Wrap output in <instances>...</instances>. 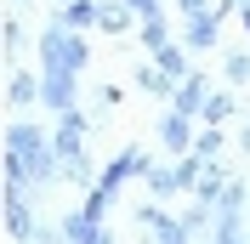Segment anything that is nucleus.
<instances>
[{
  "instance_id": "obj_2",
  "label": "nucleus",
  "mask_w": 250,
  "mask_h": 244,
  "mask_svg": "<svg viewBox=\"0 0 250 244\" xmlns=\"http://www.w3.org/2000/svg\"><path fill=\"white\" fill-rule=\"evenodd\" d=\"M29 97H34V80L17 74V80H12V102H29Z\"/></svg>"
},
{
  "instance_id": "obj_1",
  "label": "nucleus",
  "mask_w": 250,
  "mask_h": 244,
  "mask_svg": "<svg viewBox=\"0 0 250 244\" xmlns=\"http://www.w3.org/2000/svg\"><path fill=\"white\" fill-rule=\"evenodd\" d=\"M228 114H233V102H228V97H210V102H205V120H210V125H222Z\"/></svg>"
}]
</instances>
